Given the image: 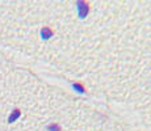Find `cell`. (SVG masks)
Instances as JSON below:
<instances>
[{
    "label": "cell",
    "mask_w": 151,
    "mask_h": 131,
    "mask_svg": "<svg viewBox=\"0 0 151 131\" xmlns=\"http://www.w3.org/2000/svg\"><path fill=\"white\" fill-rule=\"evenodd\" d=\"M20 114H21V112H20L19 109H14L12 113H11V115H9V118H8V122L9 123H12V122H14L17 118L20 117Z\"/></svg>",
    "instance_id": "6da1fadb"
},
{
    "label": "cell",
    "mask_w": 151,
    "mask_h": 131,
    "mask_svg": "<svg viewBox=\"0 0 151 131\" xmlns=\"http://www.w3.org/2000/svg\"><path fill=\"white\" fill-rule=\"evenodd\" d=\"M51 34H53V33H51V30L49 28H43L41 30V36H42V38H45V39H47Z\"/></svg>",
    "instance_id": "7a4b0ae2"
},
{
    "label": "cell",
    "mask_w": 151,
    "mask_h": 131,
    "mask_svg": "<svg viewBox=\"0 0 151 131\" xmlns=\"http://www.w3.org/2000/svg\"><path fill=\"white\" fill-rule=\"evenodd\" d=\"M47 130L49 131H59V127H58V125H50V126L47 127Z\"/></svg>",
    "instance_id": "3957f363"
}]
</instances>
